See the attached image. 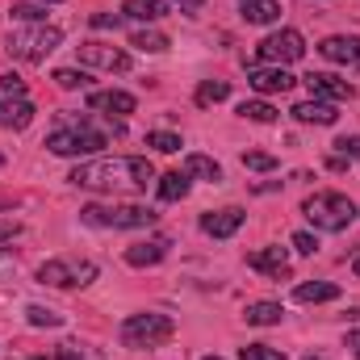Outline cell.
<instances>
[{
    "label": "cell",
    "instance_id": "1",
    "mask_svg": "<svg viewBox=\"0 0 360 360\" xmlns=\"http://www.w3.org/2000/svg\"><path fill=\"white\" fill-rule=\"evenodd\" d=\"M68 180L92 193H147V184L155 180V168L143 155H113V160L80 164Z\"/></svg>",
    "mask_w": 360,
    "mask_h": 360
},
{
    "label": "cell",
    "instance_id": "2",
    "mask_svg": "<svg viewBox=\"0 0 360 360\" xmlns=\"http://www.w3.org/2000/svg\"><path fill=\"white\" fill-rule=\"evenodd\" d=\"M302 214H306V222H310L314 231L340 235V231H348V226L356 222V201H352L348 193H314V197H306Z\"/></svg>",
    "mask_w": 360,
    "mask_h": 360
},
{
    "label": "cell",
    "instance_id": "3",
    "mask_svg": "<svg viewBox=\"0 0 360 360\" xmlns=\"http://www.w3.org/2000/svg\"><path fill=\"white\" fill-rule=\"evenodd\" d=\"M59 46H63V30L46 25V21L21 25V30L8 34V55H13V59H25V63H42V59H46L51 51H59Z\"/></svg>",
    "mask_w": 360,
    "mask_h": 360
},
{
    "label": "cell",
    "instance_id": "4",
    "mask_svg": "<svg viewBox=\"0 0 360 360\" xmlns=\"http://www.w3.org/2000/svg\"><path fill=\"white\" fill-rule=\"evenodd\" d=\"M105 143H109L105 130H92L89 122H80V117H68L59 130L46 134V151H55V155H92Z\"/></svg>",
    "mask_w": 360,
    "mask_h": 360
},
{
    "label": "cell",
    "instance_id": "5",
    "mask_svg": "<svg viewBox=\"0 0 360 360\" xmlns=\"http://www.w3.org/2000/svg\"><path fill=\"white\" fill-rule=\"evenodd\" d=\"M80 218L89 226H113V231H143L155 222V210L147 205H84Z\"/></svg>",
    "mask_w": 360,
    "mask_h": 360
},
{
    "label": "cell",
    "instance_id": "6",
    "mask_svg": "<svg viewBox=\"0 0 360 360\" xmlns=\"http://www.w3.org/2000/svg\"><path fill=\"white\" fill-rule=\"evenodd\" d=\"M176 335V323L168 314H130L122 323V344L126 348H155Z\"/></svg>",
    "mask_w": 360,
    "mask_h": 360
},
{
    "label": "cell",
    "instance_id": "7",
    "mask_svg": "<svg viewBox=\"0 0 360 360\" xmlns=\"http://www.w3.org/2000/svg\"><path fill=\"white\" fill-rule=\"evenodd\" d=\"M38 281L55 285V289H84V285L96 281V264L80 260V256H59V260H46L38 269Z\"/></svg>",
    "mask_w": 360,
    "mask_h": 360
},
{
    "label": "cell",
    "instance_id": "8",
    "mask_svg": "<svg viewBox=\"0 0 360 360\" xmlns=\"http://www.w3.org/2000/svg\"><path fill=\"white\" fill-rule=\"evenodd\" d=\"M302 55H306V38H302L297 30H276V34H269V38L256 46V63H252V68H260V63L285 68V63H297Z\"/></svg>",
    "mask_w": 360,
    "mask_h": 360
},
{
    "label": "cell",
    "instance_id": "9",
    "mask_svg": "<svg viewBox=\"0 0 360 360\" xmlns=\"http://www.w3.org/2000/svg\"><path fill=\"white\" fill-rule=\"evenodd\" d=\"M76 55L84 68H101V72H130V63H134L122 46H109V42H80Z\"/></svg>",
    "mask_w": 360,
    "mask_h": 360
},
{
    "label": "cell",
    "instance_id": "10",
    "mask_svg": "<svg viewBox=\"0 0 360 360\" xmlns=\"http://www.w3.org/2000/svg\"><path fill=\"white\" fill-rule=\"evenodd\" d=\"M168 252H172V239H168V235H155V239L130 243V248H126V264H130V269H151V264L168 260Z\"/></svg>",
    "mask_w": 360,
    "mask_h": 360
},
{
    "label": "cell",
    "instance_id": "11",
    "mask_svg": "<svg viewBox=\"0 0 360 360\" xmlns=\"http://www.w3.org/2000/svg\"><path fill=\"white\" fill-rule=\"evenodd\" d=\"M319 55L331 59V63H348V68H360V38L356 34H331L319 42Z\"/></svg>",
    "mask_w": 360,
    "mask_h": 360
},
{
    "label": "cell",
    "instance_id": "12",
    "mask_svg": "<svg viewBox=\"0 0 360 360\" xmlns=\"http://www.w3.org/2000/svg\"><path fill=\"white\" fill-rule=\"evenodd\" d=\"M248 264L256 272H264V276H272V281H289L293 276V264H289V252L285 248H260V252L248 256Z\"/></svg>",
    "mask_w": 360,
    "mask_h": 360
},
{
    "label": "cell",
    "instance_id": "13",
    "mask_svg": "<svg viewBox=\"0 0 360 360\" xmlns=\"http://www.w3.org/2000/svg\"><path fill=\"white\" fill-rule=\"evenodd\" d=\"M243 222H248V214H243L239 205H226V210H218V214H201V231H205L210 239H231Z\"/></svg>",
    "mask_w": 360,
    "mask_h": 360
},
{
    "label": "cell",
    "instance_id": "14",
    "mask_svg": "<svg viewBox=\"0 0 360 360\" xmlns=\"http://www.w3.org/2000/svg\"><path fill=\"white\" fill-rule=\"evenodd\" d=\"M306 89L314 92V101H352L356 89L340 76H327V72H310L306 76Z\"/></svg>",
    "mask_w": 360,
    "mask_h": 360
},
{
    "label": "cell",
    "instance_id": "15",
    "mask_svg": "<svg viewBox=\"0 0 360 360\" xmlns=\"http://www.w3.org/2000/svg\"><path fill=\"white\" fill-rule=\"evenodd\" d=\"M89 109L109 113V117H126V113L139 109V101H134L130 92H122V89H105V92H89Z\"/></svg>",
    "mask_w": 360,
    "mask_h": 360
},
{
    "label": "cell",
    "instance_id": "16",
    "mask_svg": "<svg viewBox=\"0 0 360 360\" xmlns=\"http://www.w3.org/2000/svg\"><path fill=\"white\" fill-rule=\"evenodd\" d=\"M248 84L256 92H264V96H272V92H289L297 80L285 68H248Z\"/></svg>",
    "mask_w": 360,
    "mask_h": 360
},
{
    "label": "cell",
    "instance_id": "17",
    "mask_svg": "<svg viewBox=\"0 0 360 360\" xmlns=\"http://www.w3.org/2000/svg\"><path fill=\"white\" fill-rule=\"evenodd\" d=\"M34 105L25 101V96H4L0 101V130H25L30 122H34Z\"/></svg>",
    "mask_w": 360,
    "mask_h": 360
},
{
    "label": "cell",
    "instance_id": "18",
    "mask_svg": "<svg viewBox=\"0 0 360 360\" xmlns=\"http://www.w3.org/2000/svg\"><path fill=\"white\" fill-rule=\"evenodd\" d=\"M289 113H293L302 126H335V117H340L331 101H297Z\"/></svg>",
    "mask_w": 360,
    "mask_h": 360
},
{
    "label": "cell",
    "instance_id": "19",
    "mask_svg": "<svg viewBox=\"0 0 360 360\" xmlns=\"http://www.w3.org/2000/svg\"><path fill=\"white\" fill-rule=\"evenodd\" d=\"M122 17L126 21H160V17H168V0H126Z\"/></svg>",
    "mask_w": 360,
    "mask_h": 360
},
{
    "label": "cell",
    "instance_id": "20",
    "mask_svg": "<svg viewBox=\"0 0 360 360\" xmlns=\"http://www.w3.org/2000/svg\"><path fill=\"white\" fill-rule=\"evenodd\" d=\"M239 13H243V21H252V25H272V21H281V4H276V0H239Z\"/></svg>",
    "mask_w": 360,
    "mask_h": 360
},
{
    "label": "cell",
    "instance_id": "21",
    "mask_svg": "<svg viewBox=\"0 0 360 360\" xmlns=\"http://www.w3.org/2000/svg\"><path fill=\"white\" fill-rule=\"evenodd\" d=\"M293 297L297 302H335L340 297V285H331V281H302L297 289H293Z\"/></svg>",
    "mask_w": 360,
    "mask_h": 360
},
{
    "label": "cell",
    "instance_id": "22",
    "mask_svg": "<svg viewBox=\"0 0 360 360\" xmlns=\"http://www.w3.org/2000/svg\"><path fill=\"white\" fill-rule=\"evenodd\" d=\"M281 302H252L248 310H243V319L252 323V327H272V323H281Z\"/></svg>",
    "mask_w": 360,
    "mask_h": 360
},
{
    "label": "cell",
    "instance_id": "23",
    "mask_svg": "<svg viewBox=\"0 0 360 360\" xmlns=\"http://www.w3.org/2000/svg\"><path fill=\"white\" fill-rule=\"evenodd\" d=\"M231 96V84L226 80H201L197 92H193V101L201 105V109H210V105H218V101H226Z\"/></svg>",
    "mask_w": 360,
    "mask_h": 360
},
{
    "label": "cell",
    "instance_id": "24",
    "mask_svg": "<svg viewBox=\"0 0 360 360\" xmlns=\"http://www.w3.org/2000/svg\"><path fill=\"white\" fill-rule=\"evenodd\" d=\"M155 188H160V201H180V197H188V176L184 172H164Z\"/></svg>",
    "mask_w": 360,
    "mask_h": 360
},
{
    "label": "cell",
    "instance_id": "25",
    "mask_svg": "<svg viewBox=\"0 0 360 360\" xmlns=\"http://www.w3.org/2000/svg\"><path fill=\"white\" fill-rule=\"evenodd\" d=\"M184 176H201V180H222V168H218V164H214L210 155H197V151H193V155L184 160Z\"/></svg>",
    "mask_w": 360,
    "mask_h": 360
},
{
    "label": "cell",
    "instance_id": "26",
    "mask_svg": "<svg viewBox=\"0 0 360 360\" xmlns=\"http://www.w3.org/2000/svg\"><path fill=\"white\" fill-rule=\"evenodd\" d=\"M130 46H139L147 55H160V51H168V38L160 30H139V34H130Z\"/></svg>",
    "mask_w": 360,
    "mask_h": 360
},
{
    "label": "cell",
    "instance_id": "27",
    "mask_svg": "<svg viewBox=\"0 0 360 360\" xmlns=\"http://www.w3.org/2000/svg\"><path fill=\"white\" fill-rule=\"evenodd\" d=\"M239 117H248V122H276V109H272L269 101H243L239 105Z\"/></svg>",
    "mask_w": 360,
    "mask_h": 360
},
{
    "label": "cell",
    "instance_id": "28",
    "mask_svg": "<svg viewBox=\"0 0 360 360\" xmlns=\"http://www.w3.org/2000/svg\"><path fill=\"white\" fill-rule=\"evenodd\" d=\"M147 147H155V151L172 155V151H180L184 143H180V134H172V130H151V134H147Z\"/></svg>",
    "mask_w": 360,
    "mask_h": 360
},
{
    "label": "cell",
    "instance_id": "29",
    "mask_svg": "<svg viewBox=\"0 0 360 360\" xmlns=\"http://www.w3.org/2000/svg\"><path fill=\"white\" fill-rule=\"evenodd\" d=\"M25 319H30V327H63V314H55L46 306H25Z\"/></svg>",
    "mask_w": 360,
    "mask_h": 360
},
{
    "label": "cell",
    "instance_id": "30",
    "mask_svg": "<svg viewBox=\"0 0 360 360\" xmlns=\"http://www.w3.org/2000/svg\"><path fill=\"white\" fill-rule=\"evenodd\" d=\"M51 80H55L59 89H84V84H89V72H84V68H80V72H76V68H59Z\"/></svg>",
    "mask_w": 360,
    "mask_h": 360
},
{
    "label": "cell",
    "instance_id": "31",
    "mask_svg": "<svg viewBox=\"0 0 360 360\" xmlns=\"http://www.w3.org/2000/svg\"><path fill=\"white\" fill-rule=\"evenodd\" d=\"M239 360H285V352L269 348V344H248V348H239Z\"/></svg>",
    "mask_w": 360,
    "mask_h": 360
},
{
    "label": "cell",
    "instance_id": "32",
    "mask_svg": "<svg viewBox=\"0 0 360 360\" xmlns=\"http://www.w3.org/2000/svg\"><path fill=\"white\" fill-rule=\"evenodd\" d=\"M243 168H252V172H272V168H276V155H269V151H243Z\"/></svg>",
    "mask_w": 360,
    "mask_h": 360
},
{
    "label": "cell",
    "instance_id": "33",
    "mask_svg": "<svg viewBox=\"0 0 360 360\" xmlns=\"http://www.w3.org/2000/svg\"><path fill=\"white\" fill-rule=\"evenodd\" d=\"M8 13H13L17 21H25V25H38V21L46 17V8H38V4H13Z\"/></svg>",
    "mask_w": 360,
    "mask_h": 360
},
{
    "label": "cell",
    "instance_id": "34",
    "mask_svg": "<svg viewBox=\"0 0 360 360\" xmlns=\"http://www.w3.org/2000/svg\"><path fill=\"white\" fill-rule=\"evenodd\" d=\"M335 155H340V160H360V134L335 139Z\"/></svg>",
    "mask_w": 360,
    "mask_h": 360
},
{
    "label": "cell",
    "instance_id": "35",
    "mask_svg": "<svg viewBox=\"0 0 360 360\" xmlns=\"http://www.w3.org/2000/svg\"><path fill=\"white\" fill-rule=\"evenodd\" d=\"M289 243H293V252H302V256H314V252H319V235H310V231H297Z\"/></svg>",
    "mask_w": 360,
    "mask_h": 360
},
{
    "label": "cell",
    "instance_id": "36",
    "mask_svg": "<svg viewBox=\"0 0 360 360\" xmlns=\"http://www.w3.org/2000/svg\"><path fill=\"white\" fill-rule=\"evenodd\" d=\"M89 21H92V30H117L126 17H122V13H92Z\"/></svg>",
    "mask_w": 360,
    "mask_h": 360
},
{
    "label": "cell",
    "instance_id": "37",
    "mask_svg": "<svg viewBox=\"0 0 360 360\" xmlns=\"http://www.w3.org/2000/svg\"><path fill=\"white\" fill-rule=\"evenodd\" d=\"M0 89L8 92V96H21V92H25V80H21L17 72H8V76H0Z\"/></svg>",
    "mask_w": 360,
    "mask_h": 360
},
{
    "label": "cell",
    "instance_id": "38",
    "mask_svg": "<svg viewBox=\"0 0 360 360\" xmlns=\"http://www.w3.org/2000/svg\"><path fill=\"white\" fill-rule=\"evenodd\" d=\"M30 360H84V356H80V348H59L55 356H30Z\"/></svg>",
    "mask_w": 360,
    "mask_h": 360
},
{
    "label": "cell",
    "instance_id": "39",
    "mask_svg": "<svg viewBox=\"0 0 360 360\" xmlns=\"http://www.w3.org/2000/svg\"><path fill=\"white\" fill-rule=\"evenodd\" d=\"M17 235H21L17 222H0V243H8V239H17Z\"/></svg>",
    "mask_w": 360,
    "mask_h": 360
},
{
    "label": "cell",
    "instance_id": "40",
    "mask_svg": "<svg viewBox=\"0 0 360 360\" xmlns=\"http://www.w3.org/2000/svg\"><path fill=\"white\" fill-rule=\"evenodd\" d=\"M176 4H180V13H197V8H201L205 0H176Z\"/></svg>",
    "mask_w": 360,
    "mask_h": 360
},
{
    "label": "cell",
    "instance_id": "41",
    "mask_svg": "<svg viewBox=\"0 0 360 360\" xmlns=\"http://www.w3.org/2000/svg\"><path fill=\"white\" fill-rule=\"evenodd\" d=\"M348 352L360 360V331H352V335H348Z\"/></svg>",
    "mask_w": 360,
    "mask_h": 360
},
{
    "label": "cell",
    "instance_id": "42",
    "mask_svg": "<svg viewBox=\"0 0 360 360\" xmlns=\"http://www.w3.org/2000/svg\"><path fill=\"white\" fill-rule=\"evenodd\" d=\"M352 272H356V276H360V256H356V260H352Z\"/></svg>",
    "mask_w": 360,
    "mask_h": 360
},
{
    "label": "cell",
    "instance_id": "43",
    "mask_svg": "<svg viewBox=\"0 0 360 360\" xmlns=\"http://www.w3.org/2000/svg\"><path fill=\"white\" fill-rule=\"evenodd\" d=\"M306 360H327V356H319V352H310V356H306Z\"/></svg>",
    "mask_w": 360,
    "mask_h": 360
},
{
    "label": "cell",
    "instance_id": "44",
    "mask_svg": "<svg viewBox=\"0 0 360 360\" xmlns=\"http://www.w3.org/2000/svg\"><path fill=\"white\" fill-rule=\"evenodd\" d=\"M46 4H63V0H46Z\"/></svg>",
    "mask_w": 360,
    "mask_h": 360
},
{
    "label": "cell",
    "instance_id": "45",
    "mask_svg": "<svg viewBox=\"0 0 360 360\" xmlns=\"http://www.w3.org/2000/svg\"><path fill=\"white\" fill-rule=\"evenodd\" d=\"M205 360H222V356H205Z\"/></svg>",
    "mask_w": 360,
    "mask_h": 360
},
{
    "label": "cell",
    "instance_id": "46",
    "mask_svg": "<svg viewBox=\"0 0 360 360\" xmlns=\"http://www.w3.org/2000/svg\"><path fill=\"white\" fill-rule=\"evenodd\" d=\"M0 164H4V155H0Z\"/></svg>",
    "mask_w": 360,
    "mask_h": 360
}]
</instances>
